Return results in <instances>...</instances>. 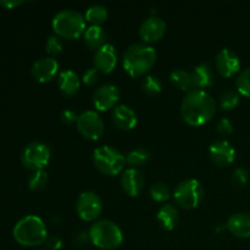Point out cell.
I'll return each instance as SVG.
<instances>
[{
  "instance_id": "6da1fadb",
  "label": "cell",
  "mask_w": 250,
  "mask_h": 250,
  "mask_svg": "<svg viewBox=\"0 0 250 250\" xmlns=\"http://www.w3.org/2000/svg\"><path fill=\"white\" fill-rule=\"evenodd\" d=\"M216 112L215 99L205 89H193L186 94L181 104V116L189 126H203Z\"/></svg>"
},
{
  "instance_id": "7a4b0ae2",
  "label": "cell",
  "mask_w": 250,
  "mask_h": 250,
  "mask_svg": "<svg viewBox=\"0 0 250 250\" xmlns=\"http://www.w3.org/2000/svg\"><path fill=\"white\" fill-rule=\"evenodd\" d=\"M156 56V50L150 44L134 43L124 53L122 65L129 76L139 77L146 75L154 67Z\"/></svg>"
},
{
  "instance_id": "3957f363",
  "label": "cell",
  "mask_w": 250,
  "mask_h": 250,
  "mask_svg": "<svg viewBox=\"0 0 250 250\" xmlns=\"http://www.w3.org/2000/svg\"><path fill=\"white\" fill-rule=\"evenodd\" d=\"M15 241L24 247H38L45 243L48 229L43 220L37 215H27L16 222L14 227Z\"/></svg>"
},
{
  "instance_id": "277c9868",
  "label": "cell",
  "mask_w": 250,
  "mask_h": 250,
  "mask_svg": "<svg viewBox=\"0 0 250 250\" xmlns=\"http://www.w3.org/2000/svg\"><path fill=\"white\" fill-rule=\"evenodd\" d=\"M90 243L104 250L117 249L124 242V233L111 220H97L88 229Z\"/></svg>"
},
{
  "instance_id": "5b68a950",
  "label": "cell",
  "mask_w": 250,
  "mask_h": 250,
  "mask_svg": "<svg viewBox=\"0 0 250 250\" xmlns=\"http://www.w3.org/2000/svg\"><path fill=\"white\" fill-rule=\"evenodd\" d=\"M85 23L87 21L84 19V15L76 10L65 9L59 11L53 17L51 26H53L56 36L60 38L76 39L83 36L84 31L87 29Z\"/></svg>"
},
{
  "instance_id": "8992f818",
  "label": "cell",
  "mask_w": 250,
  "mask_h": 250,
  "mask_svg": "<svg viewBox=\"0 0 250 250\" xmlns=\"http://www.w3.org/2000/svg\"><path fill=\"white\" fill-rule=\"evenodd\" d=\"M95 167L106 176H116L125 171L126 155L111 146H102L93 153Z\"/></svg>"
},
{
  "instance_id": "52a82bcc",
  "label": "cell",
  "mask_w": 250,
  "mask_h": 250,
  "mask_svg": "<svg viewBox=\"0 0 250 250\" xmlns=\"http://www.w3.org/2000/svg\"><path fill=\"white\" fill-rule=\"evenodd\" d=\"M204 187L195 178H188L176 186L172 193L175 203L183 209L192 210L200 205L204 199Z\"/></svg>"
},
{
  "instance_id": "ba28073f",
  "label": "cell",
  "mask_w": 250,
  "mask_h": 250,
  "mask_svg": "<svg viewBox=\"0 0 250 250\" xmlns=\"http://www.w3.org/2000/svg\"><path fill=\"white\" fill-rule=\"evenodd\" d=\"M50 148L43 142H32L24 148L21 160L24 167L32 171L44 170L50 161Z\"/></svg>"
},
{
  "instance_id": "9c48e42d",
  "label": "cell",
  "mask_w": 250,
  "mask_h": 250,
  "mask_svg": "<svg viewBox=\"0 0 250 250\" xmlns=\"http://www.w3.org/2000/svg\"><path fill=\"white\" fill-rule=\"evenodd\" d=\"M76 125L78 132L89 141H98L105 131V125L102 116L94 110H85L81 112Z\"/></svg>"
},
{
  "instance_id": "30bf717a",
  "label": "cell",
  "mask_w": 250,
  "mask_h": 250,
  "mask_svg": "<svg viewBox=\"0 0 250 250\" xmlns=\"http://www.w3.org/2000/svg\"><path fill=\"white\" fill-rule=\"evenodd\" d=\"M76 210L83 221L95 222L103 211L102 198L93 190H85L78 197Z\"/></svg>"
},
{
  "instance_id": "8fae6325",
  "label": "cell",
  "mask_w": 250,
  "mask_h": 250,
  "mask_svg": "<svg viewBox=\"0 0 250 250\" xmlns=\"http://www.w3.org/2000/svg\"><path fill=\"white\" fill-rule=\"evenodd\" d=\"M120 99V90L112 83H105L94 90L92 102L97 111H106L114 109Z\"/></svg>"
},
{
  "instance_id": "7c38bea8",
  "label": "cell",
  "mask_w": 250,
  "mask_h": 250,
  "mask_svg": "<svg viewBox=\"0 0 250 250\" xmlns=\"http://www.w3.org/2000/svg\"><path fill=\"white\" fill-rule=\"evenodd\" d=\"M209 156L216 166L226 167L236 159V149L226 139H217L209 146Z\"/></svg>"
},
{
  "instance_id": "4fadbf2b",
  "label": "cell",
  "mask_w": 250,
  "mask_h": 250,
  "mask_svg": "<svg viewBox=\"0 0 250 250\" xmlns=\"http://www.w3.org/2000/svg\"><path fill=\"white\" fill-rule=\"evenodd\" d=\"M215 67L222 77L229 78L241 71V60L233 50L224 48L217 53L215 59Z\"/></svg>"
},
{
  "instance_id": "5bb4252c",
  "label": "cell",
  "mask_w": 250,
  "mask_h": 250,
  "mask_svg": "<svg viewBox=\"0 0 250 250\" xmlns=\"http://www.w3.org/2000/svg\"><path fill=\"white\" fill-rule=\"evenodd\" d=\"M166 32V23L161 17L149 16L142 22L139 27V37L143 41V43L151 44L158 42L159 39L163 38Z\"/></svg>"
},
{
  "instance_id": "9a60e30c",
  "label": "cell",
  "mask_w": 250,
  "mask_h": 250,
  "mask_svg": "<svg viewBox=\"0 0 250 250\" xmlns=\"http://www.w3.org/2000/svg\"><path fill=\"white\" fill-rule=\"evenodd\" d=\"M59 72V62L55 58L44 56L38 59L32 66V76L41 83L50 82Z\"/></svg>"
},
{
  "instance_id": "2e32d148",
  "label": "cell",
  "mask_w": 250,
  "mask_h": 250,
  "mask_svg": "<svg viewBox=\"0 0 250 250\" xmlns=\"http://www.w3.org/2000/svg\"><path fill=\"white\" fill-rule=\"evenodd\" d=\"M146 180L138 168H125L121 173V187L122 190L129 197H138L144 189Z\"/></svg>"
},
{
  "instance_id": "e0dca14e",
  "label": "cell",
  "mask_w": 250,
  "mask_h": 250,
  "mask_svg": "<svg viewBox=\"0 0 250 250\" xmlns=\"http://www.w3.org/2000/svg\"><path fill=\"white\" fill-rule=\"evenodd\" d=\"M94 67L99 71L100 73L112 72L117 65V53L116 49L112 44L107 43L104 46L95 51L94 54Z\"/></svg>"
},
{
  "instance_id": "ac0fdd59",
  "label": "cell",
  "mask_w": 250,
  "mask_h": 250,
  "mask_svg": "<svg viewBox=\"0 0 250 250\" xmlns=\"http://www.w3.org/2000/svg\"><path fill=\"white\" fill-rule=\"evenodd\" d=\"M111 117L117 128L122 129V131H131L138 124V117H137L136 111L128 105H116L112 109Z\"/></svg>"
},
{
  "instance_id": "d6986e66",
  "label": "cell",
  "mask_w": 250,
  "mask_h": 250,
  "mask_svg": "<svg viewBox=\"0 0 250 250\" xmlns=\"http://www.w3.org/2000/svg\"><path fill=\"white\" fill-rule=\"evenodd\" d=\"M226 227L233 236L238 238H250V214L236 212L227 220Z\"/></svg>"
},
{
  "instance_id": "ffe728a7",
  "label": "cell",
  "mask_w": 250,
  "mask_h": 250,
  "mask_svg": "<svg viewBox=\"0 0 250 250\" xmlns=\"http://www.w3.org/2000/svg\"><path fill=\"white\" fill-rule=\"evenodd\" d=\"M81 78L73 70H63L59 73L58 85L59 89L65 95H73L78 92L81 87Z\"/></svg>"
},
{
  "instance_id": "44dd1931",
  "label": "cell",
  "mask_w": 250,
  "mask_h": 250,
  "mask_svg": "<svg viewBox=\"0 0 250 250\" xmlns=\"http://www.w3.org/2000/svg\"><path fill=\"white\" fill-rule=\"evenodd\" d=\"M159 224L166 231H172L176 229L180 221V214L175 205L172 204H164L161 205L160 209L158 210L156 214Z\"/></svg>"
},
{
  "instance_id": "7402d4cb",
  "label": "cell",
  "mask_w": 250,
  "mask_h": 250,
  "mask_svg": "<svg viewBox=\"0 0 250 250\" xmlns=\"http://www.w3.org/2000/svg\"><path fill=\"white\" fill-rule=\"evenodd\" d=\"M192 78L195 89H204L214 83V70L209 63H199L193 68Z\"/></svg>"
},
{
  "instance_id": "603a6c76",
  "label": "cell",
  "mask_w": 250,
  "mask_h": 250,
  "mask_svg": "<svg viewBox=\"0 0 250 250\" xmlns=\"http://www.w3.org/2000/svg\"><path fill=\"white\" fill-rule=\"evenodd\" d=\"M83 38H84L85 44L92 50L95 51L99 50L105 44H107V34L102 26L90 24L89 27H87L84 33H83Z\"/></svg>"
},
{
  "instance_id": "cb8c5ba5",
  "label": "cell",
  "mask_w": 250,
  "mask_h": 250,
  "mask_svg": "<svg viewBox=\"0 0 250 250\" xmlns=\"http://www.w3.org/2000/svg\"><path fill=\"white\" fill-rule=\"evenodd\" d=\"M170 81L175 87H177L178 89L181 90H185V92H190V90H193V88H194L192 72L182 70V68L173 70L172 72L170 73Z\"/></svg>"
},
{
  "instance_id": "d4e9b609",
  "label": "cell",
  "mask_w": 250,
  "mask_h": 250,
  "mask_svg": "<svg viewBox=\"0 0 250 250\" xmlns=\"http://www.w3.org/2000/svg\"><path fill=\"white\" fill-rule=\"evenodd\" d=\"M109 16V12L107 9L102 4H93L85 10L84 19L85 21L89 22L90 24H95V26H100L102 23H104L107 20Z\"/></svg>"
},
{
  "instance_id": "484cf974",
  "label": "cell",
  "mask_w": 250,
  "mask_h": 250,
  "mask_svg": "<svg viewBox=\"0 0 250 250\" xmlns=\"http://www.w3.org/2000/svg\"><path fill=\"white\" fill-rule=\"evenodd\" d=\"M149 160H150V153H149V150L146 148H141V146L132 149L126 155V163L133 168L146 165Z\"/></svg>"
},
{
  "instance_id": "4316f807",
  "label": "cell",
  "mask_w": 250,
  "mask_h": 250,
  "mask_svg": "<svg viewBox=\"0 0 250 250\" xmlns=\"http://www.w3.org/2000/svg\"><path fill=\"white\" fill-rule=\"evenodd\" d=\"M142 90L148 95H158L163 90V82L158 76L146 75L141 82Z\"/></svg>"
},
{
  "instance_id": "83f0119b",
  "label": "cell",
  "mask_w": 250,
  "mask_h": 250,
  "mask_svg": "<svg viewBox=\"0 0 250 250\" xmlns=\"http://www.w3.org/2000/svg\"><path fill=\"white\" fill-rule=\"evenodd\" d=\"M239 100H241V94H239L237 90H225L221 95H220L219 99V104L220 107L222 110H233L238 106Z\"/></svg>"
},
{
  "instance_id": "f1b7e54d",
  "label": "cell",
  "mask_w": 250,
  "mask_h": 250,
  "mask_svg": "<svg viewBox=\"0 0 250 250\" xmlns=\"http://www.w3.org/2000/svg\"><path fill=\"white\" fill-rule=\"evenodd\" d=\"M149 193H150L151 199L155 200L158 203H164L166 200L170 199L171 197V190L168 188V186L164 182H155L151 185L150 189H149Z\"/></svg>"
},
{
  "instance_id": "f546056e",
  "label": "cell",
  "mask_w": 250,
  "mask_h": 250,
  "mask_svg": "<svg viewBox=\"0 0 250 250\" xmlns=\"http://www.w3.org/2000/svg\"><path fill=\"white\" fill-rule=\"evenodd\" d=\"M49 181V175L45 170L33 171L28 178V188L31 190H42L45 188Z\"/></svg>"
},
{
  "instance_id": "4dcf8cb0",
  "label": "cell",
  "mask_w": 250,
  "mask_h": 250,
  "mask_svg": "<svg viewBox=\"0 0 250 250\" xmlns=\"http://www.w3.org/2000/svg\"><path fill=\"white\" fill-rule=\"evenodd\" d=\"M237 92L246 98H250V67L246 68L236 78Z\"/></svg>"
},
{
  "instance_id": "1f68e13d",
  "label": "cell",
  "mask_w": 250,
  "mask_h": 250,
  "mask_svg": "<svg viewBox=\"0 0 250 250\" xmlns=\"http://www.w3.org/2000/svg\"><path fill=\"white\" fill-rule=\"evenodd\" d=\"M45 50L51 58L60 55L63 50V44L60 37L50 36L45 42Z\"/></svg>"
},
{
  "instance_id": "d6a6232c",
  "label": "cell",
  "mask_w": 250,
  "mask_h": 250,
  "mask_svg": "<svg viewBox=\"0 0 250 250\" xmlns=\"http://www.w3.org/2000/svg\"><path fill=\"white\" fill-rule=\"evenodd\" d=\"M249 181V173L244 167H237L232 172L231 182L236 188H243Z\"/></svg>"
},
{
  "instance_id": "836d02e7",
  "label": "cell",
  "mask_w": 250,
  "mask_h": 250,
  "mask_svg": "<svg viewBox=\"0 0 250 250\" xmlns=\"http://www.w3.org/2000/svg\"><path fill=\"white\" fill-rule=\"evenodd\" d=\"M216 129L220 134H222V136H229V134H232V132H233V124H232L231 120L227 119V117H222V119H220L219 121H217Z\"/></svg>"
},
{
  "instance_id": "e575fe53",
  "label": "cell",
  "mask_w": 250,
  "mask_h": 250,
  "mask_svg": "<svg viewBox=\"0 0 250 250\" xmlns=\"http://www.w3.org/2000/svg\"><path fill=\"white\" fill-rule=\"evenodd\" d=\"M99 75L100 72L97 70V68L90 67L83 73V77L81 78V80H82V82L84 83V84L93 85L98 82V80H99Z\"/></svg>"
},
{
  "instance_id": "d590c367",
  "label": "cell",
  "mask_w": 250,
  "mask_h": 250,
  "mask_svg": "<svg viewBox=\"0 0 250 250\" xmlns=\"http://www.w3.org/2000/svg\"><path fill=\"white\" fill-rule=\"evenodd\" d=\"M61 121L63 122V124H67V125H72L75 124V122H77V119H78V115L76 114L73 110L71 109H65L62 112H61Z\"/></svg>"
},
{
  "instance_id": "8d00e7d4",
  "label": "cell",
  "mask_w": 250,
  "mask_h": 250,
  "mask_svg": "<svg viewBox=\"0 0 250 250\" xmlns=\"http://www.w3.org/2000/svg\"><path fill=\"white\" fill-rule=\"evenodd\" d=\"M46 247L50 250H59L62 247V239L59 236H48L45 241Z\"/></svg>"
},
{
  "instance_id": "74e56055",
  "label": "cell",
  "mask_w": 250,
  "mask_h": 250,
  "mask_svg": "<svg viewBox=\"0 0 250 250\" xmlns=\"http://www.w3.org/2000/svg\"><path fill=\"white\" fill-rule=\"evenodd\" d=\"M22 4H23L22 0H0V5L6 7V9H15Z\"/></svg>"
},
{
  "instance_id": "f35d334b",
  "label": "cell",
  "mask_w": 250,
  "mask_h": 250,
  "mask_svg": "<svg viewBox=\"0 0 250 250\" xmlns=\"http://www.w3.org/2000/svg\"><path fill=\"white\" fill-rule=\"evenodd\" d=\"M38 250H46V249H38Z\"/></svg>"
}]
</instances>
